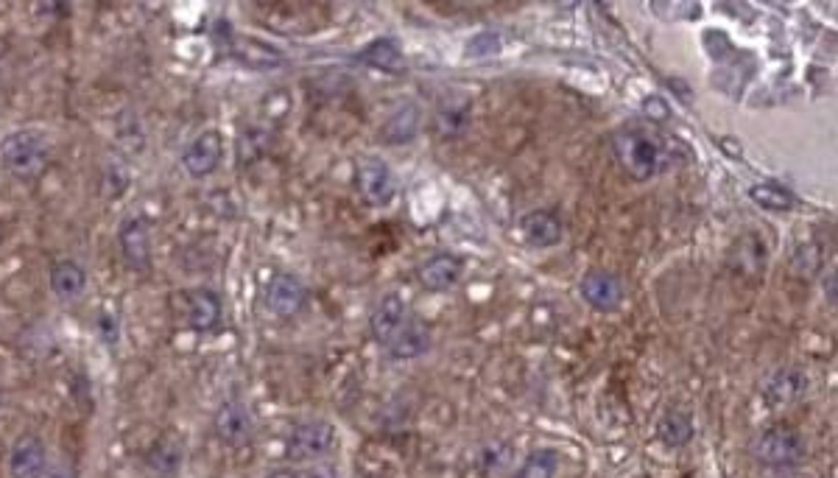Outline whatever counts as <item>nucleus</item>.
<instances>
[{"label":"nucleus","instance_id":"f257e3e1","mask_svg":"<svg viewBox=\"0 0 838 478\" xmlns=\"http://www.w3.org/2000/svg\"><path fill=\"white\" fill-rule=\"evenodd\" d=\"M674 151H685L679 146V140L674 137L657 135L651 129L643 126H632L623 129L612 137V154L621 165L623 171L635 182H649L651 177H657L663 168L676 163Z\"/></svg>","mask_w":838,"mask_h":478},{"label":"nucleus","instance_id":"f03ea898","mask_svg":"<svg viewBox=\"0 0 838 478\" xmlns=\"http://www.w3.org/2000/svg\"><path fill=\"white\" fill-rule=\"evenodd\" d=\"M0 160L12 177L31 182L45 171V165L51 163V143L37 129H20L3 140Z\"/></svg>","mask_w":838,"mask_h":478},{"label":"nucleus","instance_id":"7ed1b4c3","mask_svg":"<svg viewBox=\"0 0 838 478\" xmlns=\"http://www.w3.org/2000/svg\"><path fill=\"white\" fill-rule=\"evenodd\" d=\"M752 456L757 465L769 470H794L808 459V445L797 428L771 425L752 439Z\"/></svg>","mask_w":838,"mask_h":478},{"label":"nucleus","instance_id":"20e7f679","mask_svg":"<svg viewBox=\"0 0 838 478\" xmlns=\"http://www.w3.org/2000/svg\"><path fill=\"white\" fill-rule=\"evenodd\" d=\"M338 448L336 425L322 417H313L291 428L285 453L291 462H319Z\"/></svg>","mask_w":838,"mask_h":478},{"label":"nucleus","instance_id":"39448f33","mask_svg":"<svg viewBox=\"0 0 838 478\" xmlns=\"http://www.w3.org/2000/svg\"><path fill=\"white\" fill-rule=\"evenodd\" d=\"M213 431H216L218 442H224L227 448H246L255 437V417L244 400L232 397L218 406L216 417H213Z\"/></svg>","mask_w":838,"mask_h":478},{"label":"nucleus","instance_id":"423d86ee","mask_svg":"<svg viewBox=\"0 0 838 478\" xmlns=\"http://www.w3.org/2000/svg\"><path fill=\"white\" fill-rule=\"evenodd\" d=\"M411 308L403 294L397 291H389L383 294L378 300V305L372 308V316H369V333L372 339L380 344V347H389L394 342V336L400 330L406 328V322L411 319Z\"/></svg>","mask_w":838,"mask_h":478},{"label":"nucleus","instance_id":"0eeeda50","mask_svg":"<svg viewBox=\"0 0 838 478\" xmlns=\"http://www.w3.org/2000/svg\"><path fill=\"white\" fill-rule=\"evenodd\" d=\"M221 157H224V140L216 129H207L190 140L188 149L182 154V165L193 179H204L221 165Z\"/></svg>","mask_w":838,"mask_h":478},{"label":"nucleus","instance_id":"6e6552de","mask_svg":"<svg viewBox=\"0 0 838 478\" xmlns=\"http://www.w3.org/2000/svg\"><path fill=\"white\" fill-rule=\"evenodd\" d=\"M308 302V288L305 283L299 280L297 274H277L274 280L269 283V291H266V308L271 314L280 316V319H291L297 316Z\"/></svg>","mask_w":838,"mask_h":478},{"label":"nucleus","instance_id":"1a4fd4ad","mask_svg":"<svg viewBox=\"0 0 838 478\" xmlns=\"http://www.w3.org/2000/svg\"><path fill=\"white\" fill-rule=\"evenodd\" d=\"M358 191L372 207H386L397 193V182L389 165L369 157L358 165Z\"/></svg>","mask_w":838,"mask_h":478},{"label":"nucleus","instance_id":"9d476101","mask_svg":"<svg viewBox=\"0 0 838 478\" xmlns=\"http://www.w3.org/2000/svg\"><path fill=\"white\" fill-rule=\"evenodd\" d=\"M808 386H811L808 372L797 364H791V367H780L771 375L763 386V397H766L769 406H791V403H797L808 395Z\"/></svg>","mask_w":838,"mask_h":478},{"label":"nucleus","instance_id":"9b49d317","mask_svg":"<svg viewBox=\"0 0 838 478\" xmlns=\"http://www.w3.org/2000/svg\"><path fill=\"white\" fill-rule=\"evenodd\" d=\"M182 302H185V322L190 330L196 333H210L218 328L221 322V300L216 291L210 288H190L182 291Z\"/></svg>","mask_w":838,"mask_h":478},{"label":"nucleus","instance_id":"f8f14e48","mask_svg":"<svg viewBox=\"0 0 838 478\" xmlns=\"http://www.w3.org/2000/svg\"><path fill=\"white\" fill-rule=\"evenodd\" d=\"M582 297L590 308L601 311V314H609V311L621 308V302H623L621 280H618L612 272L593 269V272H587L582 277Z\"/></svg>","mask_w":838,"mask_h":478},{"label":"nucleus","instance_id":"ddd939ff","mask_svg":"<svg viewBox=\"0 0 838 478\" xmlns=\"http://www.w3.org/2000/svg\"><path fill=\"white\" fill-rule=\"evenodd\" d=\"M461 274H464V260L453 252H442L419 266V286L431 294H442L459 286Z\"/></svg>","mask_w":838,"mask_h":478},{"label":"nucleus","instance_id":"4468645a","mask_svg":"<svg viewBox=\"0 0 838 478\" xmlns=\"http://www.w3.org/2000/svg\"><path fill=\"white\" fill-rule=\"evenodd\" d=\"M431 344H433L431 328H428L422 319L411 316V319L406 322V328L394 336V342L389 344L386 350H389V356H392L394 361H411V358L425 356V353L431 350Z\"/></svg>","mask_w":838,"mask_h":478},{"label":"nucleus","instance_id":"2eb2a0df","mask_svg":"<svg viewBox=\"0 0 838 478\" xmlns=\"http://www.w3.org/2000/svg\"><path fill=\"white\" fill-rule=\"evenodd\" d=\"M118 241H121L123 258L132 269H146L151 260V233L149 224L143 219H126L121 224V233H118Z\"/></svg>","mask_w":838,"mask_h":478},{"label":"nucleus","instance_id":"dca6fc26","mask_svg":"<svg viewBox=\"0 0 838 478\" xmlns=\"http://www.w3.org/2000/svg\"><path fill=\"white\" fill-rule=\"evenodd\" d=\"M520 233L526 238L528 246L537 249H548L562 241V219L556 216L554 210H534L520 219Z\"/></svg>","mask_w":838,"mask_h":478},{"label":"nucleus","instance_id":"f3484780","mask_svg":"<svg viewBox=\"0 0 838 478\" xmlns=\"http://www.w3.org/2000/svg\"><path fill=\"white\" fill-rule=\"evenodd\" d=\"M45 462H48V456H45V445H42L40 439L31 437V434L14 439L12 451H9V473H12V478H37Z\"/></svg>","mask_w":838,"mask_h":478},{"label":"nucleus","instance_id":"a211bd4d","mask_svg":"<svg viewBox=\"0 0 838 478\" xmlns=\"http://www.w3.org/2000/svg\"><path fill=\"white\" fill-rule=\"evenodd\" d=\"M419 121H422L419 107L414 104V101H408V104L397 107V110L386 118V123L380 126L378 137L386 143V146H403V143H411L419 132Z\"/></svg>","mask_w":838,"mask_h":478},{"label":"nucleus","instance_id":"6ab92c4d","mask_svg":"<svg viewBox=\"0 0 838 478\" xmlns=\"http://www.w3.org/2000/svg\"><path fill=\"white\" fill-rule=\"evenodd\" d=\"M654 434H657V439L663 442L668 451L685 448L690 439H693V420H690L685 411H665Z\"/></svg>","mask_w":838,"mask_h":478},{"label":"nucleus","instance_id":"aec40b11","mask_svg":"<svg viewBox=\"0 0 838 478\" xmlns=\"http://www.w3.org/2000/svg\"><path fill=\"white\" fill-rule=\"evenodd\" d=\"M84 286H87V274H84V269L79 263H73V260H59V263H54V269H51V288H54L56 297H62V300H76L84 291Z\"/></svg>","mask_w":838,"mask_h":478},{"label":"nucleus","instance_id":"412c9836","mask_svg":"<svg viewBox=\"0 0 838 478\" xmlns=\"http://www.w3.org/2000/svg\"><path fill=\"white\" fill-rule=\"evenodd\" d=\"M749 199L760 205L763 210L769 213H788L794 207V193L788 191L785 185H777V182H760V185H752L749 188Z\"/></svg>","mask_w":838,"mask_h":478},{"label":"nucleus","instance_id":"4be33fe9","mask_svg":"<svg viewBox=\"0 0 838 478\" xmlns=\"http://www.w3.org/2000/svg\"><path fill=\"white\" fill-rule=\"evenodd\" d=\"M358 59L366 62V65H372V68L392 73V70H400V65H403V51L397 48L394 40H375L366 45L364 51L358 54Z\"/></svg>","mask_w":838,"mask_h":478},{"label":"nucleus","instance_id":"5701e85b","mask_svg":"<svg viewBox=\"0 0 838 478\" xmlns=\"http://www.w3.org/2000/svg\"><path fill=\"white\" fill-rule=\"evenodd\" d=\"M559 470V451L554 448H537L526 456V462L514 473V478H556Z\"/></svg>","mask_w":838,"mask_h":478},{"label":"nucleus","instance_id":"b1692460","mask_svg":"<svg viewBox=\"0 0 838 478\" xmlns=\"http://www.w3.org/2000/svg\"><path fill=\"white\" fill-rule=\"evenodd\" d=\"M149 462L160 476L174 478L176 473H179V467H182V445L171 437L160 439V442L151 448Z\"/></svg>","mask_w":838,"mask_h":478},{"label":"nucleus","instance_id":"393cba45","mask_svg":"<svg viewBox=\"0 0 838 478\" xmlns=\"http://www.w3.org/2000/svg\"><path fill=\"white\" fill-rule=\"evenodd\" d=\"M509 459H512V445H506V442H492V445H487V448L481 451V456H478V473H481V476H495V473H501L503 467L509 465Z\"/></svg>","mask_w":838,"mask_h":478},{"label":"nucleus","instance_id":"a878e982","mask_svg":"<svg viewBox=\"0 0 838 478\" xmlns=\"http://www.w3.org/2000/svg\"><path fill=\"white\" fill-rule=\"evenodd\" d=\"M501 51V37L498 34H492V31H481V34H475L473 40L467 42V56H473V59H481V56H492Z\"/></svg>","mask_w":838,"mask_h":478},{"label":"nucleus","instance_id":"bb28decb","mask_svg":"<svg viewBox=\"0 0 838 478\" xmlns=\"http://www.w3.org/2000/svg\"><path fill=\"white\" fill-rule=\"evenodd\" d=\"M822 249L816 244H805L799 246L797 258H794V269H797L799 274H813L819 266H822V255H819Z\"/></svg>","mask_w":838,"mask_h":478},{"label":"nucleus","instance_id":"cd10ccee","mask_svg":"<svg viewBox=\"0 0 838 478\" xmlns=\"http://www.w3.org/2000/svg\"><path fill=\"white\" fill-rule=\"evenodd\" d=\"M37 478H76V473H73V467H70L68 462L54 459V462H45V467H42Z\"/></svg>","mask_w":838,"mask_h":478},{"label":"nucleus","instance_id":"c85d7f7f","mask_svg":"<svg viewBox=\"0 0 838 478\" xmlns=\"http://www.w3.org/2000/svg\"><path fill=\"white\" fill-rule=\"evenodd\" d=\"M299 478H338V470L327 462H316L308 470H299Z\"/></svg>","mask_w":838,"mask_h":478},{"label":"nucleus","instance_id":"c756f323","mask_svg":"<svg viewBox=\"0 0 838 478\" xmlns=\"http://www.w3.org/2000/svg\"><path fill=\"white\" fill-rule=\"evenodd\" d=\"M643 110L649 112V121H665L668 118V107L663 104V98H649L643 104Z\"/></svg>","mask_w":838,"mask_h":478},{"label":"nucleus","instance_id":"7c9ffc66","mask_svg":"<svg viewBox=\"0 0 838 478\" xmlns=\"http://www.w3.org/2000/svg\"><path fill=\"white\" fill-rule=\"evenodd\" d=\"M825 297L830 305H836L838 294H836V272L825 274Z\"/></svg>","mask_w":838,"mask_h":478},{"label":"nucleus","instance_id":"2f4dec72","mask_svg":"<svg viewBox=\"0 0 838 478\" xmlns=\"http://www.w3.org/2000/svg\"><path fill=\"white\" fill-rule=\"evenodd\" d=\"M266 478H299V470H294V467H277Z\"/></svg>","mask_w":838,"mask_h":478},{"label":"nucleus","instance_id":"473e14b6","mask_svg":"<svg viewBox=\"0 0 838 478\" xmlns=\"http://www.w3.org/2000/svg\"><path fill=\"white\" fill-rule=\"evenodd\" d=\"M771 478H816V476H811V473H805V470H797V467H794V470H777V476H771Z\"/></svg>","mask_w":838,"mask_h":478}]
</instances>
